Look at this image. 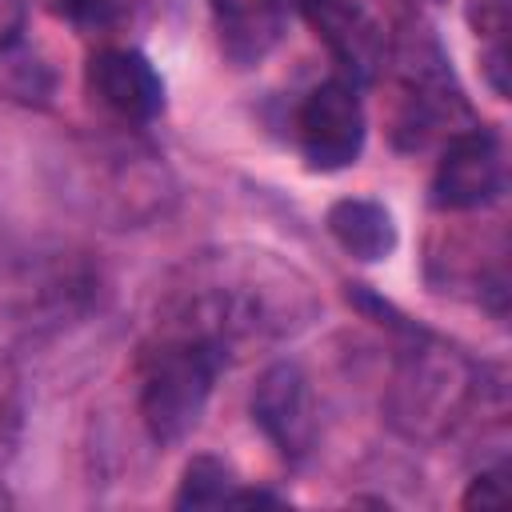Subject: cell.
I'll use <instances>...</instances> for the list:
<instances>
[{
  "label": "cell",
  "instance_id": "7a4b0ae2",
  "mask_svg": "<svg viewBox=\"0 0 512 512\" xmlns=\"http://www.w3.org/2000/svg\"><path fill=\"white\" fill-rule=\"evenodd\" d=\"M224 368V352L208 340L164 332L140 356V420L152 444L172 448L200 424L212 384Z\"/></svg>",
  "mask_w": 512,
  "mask_h": 512
},
{
  "label": "cell",
  "instance_id": "52a82bcc",
  "mask_svg": "<svg viewBox=\"0 0 512 512\" xmlns=\"http://www.w3.org/2000/svg\"><path fill=\"white\" fill-rule=\"evenodd\" d=\"M248 408H252L256 428L272 440V448L284 460L308 456V448L316 440V416H312V388H308V376L300 364H292V360L268 364L252 388Z\"/></svg>",
  "mask_w": 512,
  "mask_h": 512
},
{
  "label": "cell",
  "instance_id": "9c48e42d",
  "mask_svg": "<svg viewBox=\"0 0 512 512\" xmlns=\"http://www.w3.org/2000/svg\"><path fill=\"white\" fill-rule=\"evenodd\" d=\"M92 96L120 120L148 124L164 112V80L152 60L136 48H104L88 60Z\"/></svg>",
  "mask_w": 512,
  "mask_h": 512
},
{
  "label": "cell",
  "instance_id": "8992f818",
  "mask_svg": "<svg viewBox=\"0 0 512 512\" xmlns=\"http://www.w3.org/2000/svg\"><path fill=\"white\" fill-rule=\"evenodd\" d=\"M500 192H504L500 132L468 124L456 136H448L432 176V204L440 212H472L492 204Z\"/></svg>",
  "mask_w": 512,
  "mask_h": 512
},
{
  "label": "cell",
  "instance_id": "ba28073f",
  "mask_svg": "<svg viewBox=\"0 0 512 512\" xmlns=\"http://www.w3.org/2000/svg\"><path fill=\"white\" fill-rule=\"evenodd\" d=\"M324 40L332 60L352 84H364L384 64V28L360 0H308L300 12Z\"/></svg>",
  "mask_w": 512,
  "mask_h": 512
},
{
  "label": "cell",
  "instance_id": "30bf717a",
  "mask_svg": "<svg viewBox=\"0 0 512 512\" xmlns=\"http://www.w3.org/2000/svg\"><path fill=\"white\" fill-rule=\"evenodd\" d=\"M328 236L356 260L376 264L396 252V220L380 200L368 196H344L324 212Z\"/></svg>",
  "mask_w": 512,
  "mask_h": 512
},
{
  "label": "cell",
  "instance_id": "4fadbf2b",
  "mask_svg": "<svg viewBox=\"0 0 512 512\" xmlns=\"http://www.w3.org/2000/svg\"><path fill=\"white\" fill-rule=\"evenodd\" d=\"M52 88H56V76H52L48 60L36 48H28L24 36L0 52V96L40 108L52 100Z\"/></svg>",
  "mask_w": 512,
  "mask_h": 512
},
{
  "label": "cell",
  "instance_id": "277c9868",
  "mask_svg": "<svg viewBox=\"0 0 512 512\" xmlns=\"http://www.w3.org/2000/svg\"><path fill=\"white\" fill-rule=\"evenodd\" d=\"M472 124V112L460 96V88L452 84V72L444 64V56L428 44L416 48V56H404V100L396 112V128L392 140L408 152L428 148L432 140H448L460 128Z\"/></svg>",
  "mask_w": 512,
  "mask_h": 512
},
{
  "label": "cell",
  "instance_id": "8fae6325",
  "mask_svg": "<svg viewBox=\"0 0 512 512\" xmlns=\"http://www.w3.org/2000/svg\"><path fill=\"white\" fill-rule=\"evenodd\" d=\"M212 20L224 56L240 68L260 64L284 28V16H276L264 0H212Z\"/></svg>",
  "mask_w": 512,
  "mask_h": 512
},
{
  "label": "cell",
  "instance_id": "2e32d148",
  "mask_svg": "<svg viewBox=\"0 0 512 512\" xmlns=\"http://www.w3.org/2000/svg\"><path fill=\"white\" fill-rule=\"evenodd\" d=\"M508 504V472L504 468H488L480 476H472V484L460 496V508H500Z\"/></svg>",
  "mask_w": 512,
  "mask_h": 512
},
{
  "label": "cell",
  "instance_id": "5bb4252c",
  "mask_svg": "<svg viewBox=\"0 0 512 512\" xmlns=\"http://www.w3.org/2000/svg\"><path fill=\"white\" fill-rule=\"evenodd\" d=\"M24 432V388L8 356H0V460H8Z\"/></svg>",
  "mask_w": 512,
  "mask_h": 512
},
{
  "label": "cell",
  "instance_id": "7c38bea8",
  "mask_svg": "<svg viewBox=\"0 0 512 512\" xmlns=\"http://www.w3.org/2000/svg\"><path fill=\"white\" fill-rule=\"evenodd\" d=\"M236 488H240L236 468L212 452H200L184 464L172 504L176 508H224V504H232Z\"/></svg>",
  "mask_w": 512,
  "mask_h": 512
},
{
  "label": "cell",
  "instance_id": "9a60e30c",
  "mask_svg": "<svg viewBox=\"0 0 512 512\" xmlns=\"http://www.w3.org/2000/svg\"><path fill=\"white\" fill-rule=\"evenodd\" d=\"M464 20H468V28H472L480 40L500 44V40H508L512 0H468V4H464Z\"/></svg>",
  "mask_w": 512,
  "mask_h": 512
},
{
  "label": "cell",
  "instance_id": "d6986e66",
  "mask_svg": "<svg viewBox=\"0 0 512 512\" xmlns=\"http://www.w3.org/2000/svg\"><path fill=\"white\" fill-rule=\"evenodd\" d=\"M20 24H24V8L20 0H0V52L20 40Z\"/></svg>",
  "mask_w": 512,
  "mask_h": 512
},
{
  "label": "cell",
  "instance_id": "ffe728a7",
  "mask_svg": "<svg viewBox=\"0 0 512 512\" xmlns=\"http://www.w3.org/2000/svg\"><path fill=\"white\" fill-rule=\"evenodd\" d=\"M232 504L236 508H284L288 500L284 496H276V492H264V488H236V496H232Z\"/></svg>",
  "mask_w": 512,
  "mask_h": 512
},
{
  "label": "cell",
  "instance_id": "44dd1931",
  "mask_svg": "<svg viewBox=\"0 0 512 512\" xmlns=\"http://www.w3.org/2000/svg\"><path fill=\"white\" fill-rule=\"evenodd\" d=\"M264 4H268L276 16H284V20H288V16H300L308 0H264Z\"/></svg>",
  "mask_w": 512,
  "mask_h": 512
},
{
  "label": "cell",
  "instance_id": "e0dca14e",
  "mask_svg": "<svg viewBox=\"0 0 512 512\" xmlns=\"http://www.w3.org/2000/svg\"><path fill=\"white\" fill-rule=\"evenodd\" d=\"M52 12L72 28H104L116 16V0H52Z\"/></svg>",
  "mask_w": 512,
  "mask_h": 512
},
{
  "label": "cell",
  "instance_id": "6da1fadb",
  "mask_svg": "<svg viewBox=\"0 0 512 512\" xmlns=\"http://www.w3.org/2000/svg\"><path fill=\"white\" fill-rule=\"evenodd\" d=\"M188 272L192 280L172 296L168 332L208 340L224 360L244 344L292 336L316 312L312 284L268 252L212 256Z\"/></svg>",
  "mask_w": 512,
  "mask_h": 512
},
{
  "label": "cell",
  "instance_id": "5b68a950",
  "mask_svg": "<svg viewBox=\"0 0 512 512\" xmlns=\"http://www.w3.org/2000/svg\"><path fill=\"white\" fill-rule=\"evenodd\" d=\"M364 104L348 80L316 84L296 112V140L312 172H340L364 152Z\"/></svg>",
  "mask_w": 512,
  "mask_h": 512
},
{
  "label": "cell",
  "instance_id": "ac0fdd59",
  "mask_svg": "<svg viewBox=\"0 0 512 512\" xmlns=\"http://www.w3.org/2000/svg\"><path fill=\"white\" fill-rule=\"evenodd\" d=\"M480 68H484V80L492 84V92L504 100L508 96V40H500V44H488L484 48V56H480Z\"/></svg>",
  "mask_w": 512,
  "mask_h": 512
},
{
  "label": "cell",
  "instance_id": "3957f363",
  "mask_svg": "<svg viewBox=\"0 0 512 512\" xmlns=\"http://www.w3.org/2000/svg\"><path fill=\"white\" fill-rule=\"evenodd\" d=\"M412 348L388 392V416L404 436H440L460 420L476 392V368L436 344L432 336H408Z\"/></svg>",
  "mask_w": 512,
  "mask_h": 512
},
{
  "label": "cell",
  "instance_id": "7402d4cb",
  "mask_svg": "<svg viewBox=\"0 0 512 512\" xmlns=\"http://www.w3.org/2000/svg\"><path fill=\"white\" fill-rule=\"evenodd\" d=\"M12 504H16V496H12V492H8V488H4V484H0V512H8V508H12Z\"/></svg>",
  "mask_w": 512,
  "mask_h": 512
}]
</instances>
